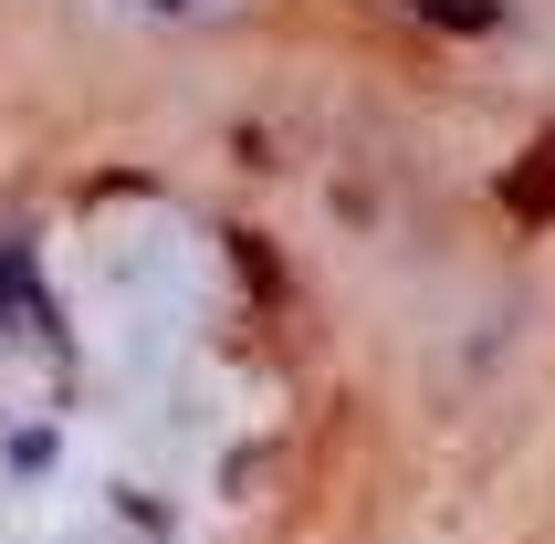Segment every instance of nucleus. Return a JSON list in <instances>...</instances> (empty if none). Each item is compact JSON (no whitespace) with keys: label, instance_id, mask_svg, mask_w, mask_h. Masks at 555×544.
<instances>
[{"label":"nucleus","instance_id":"nucleus-1","mask_svg":"<svg viewBox=\"0 0 555 544\" xmlns=\"http://www.w3.org/2000/svg\"><path fill=\"white\" fill-rule=\"evenodd\" d=\"M503 220H514V231H555V126L503 168Z\"/></svg>","mask_w":555,"mask_h":544}]
</instances>
